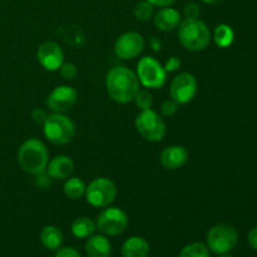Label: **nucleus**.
Returning a JSON list of instances; mask_svg holds the SVG:
<instances>
[{
  "instance_id": "obj_1",
  "label": "nucleus",
  "mask_w": 257,
  "mask_h": 257,
  "mask_svg": "<svg viewBox=\"0 0 257 257\" xmlns=\"http://www.w3.org/2000/svg\"><path fill=\"white\" fill-rule=\"evenodd\" d=\"M140 80L132 69L117 65L108 70L105 75V89L110 99L125 104L133 102L140 88Z\"/></svg>"
},
{
  "instance_id": "obj_2",
  "label": "nucleus",
  "mask_w": 257,
  "mask_h": 257,
  "mask_svg": "<svg viewBox=\"0 0 257 257\" xmlns=\"http://www.w3.org/2000/svg\"><path fill=\"white\" fill-rule=\"evenodd\" d=\"M49 162V152L42 141L29 138L24 141L18 151V163L24 172L29 175H39L45 172Z\"/></svg>"
},
{
  "instance_id": "obj_3",
  "label": "nucleus",
  "mask_w": 257,
  "mask_h": 257,
  "mask_svg": "<svg viewBox=\"0 0 257 257\" xmlns=\"http://www.w3.org/2000/svg\"><path fill=\"white\" fill-rule=\"evenodd\" d=\"M178 40L187 50L201 52L206 49L211 42L210 28L198 18H185L178 25Z\"/></svg>"
},
{
  "instance_id": "obj_4",
  "label": "nucleus",
  "mask_w": 257,
  "mask_h": 257,
  "mask_svg": "<svg viewBox=\"0 0 257 257\" xmlns=\"http://www.w3.org/2000/svg\"><path fill=\"white\" fill-rule=\"evenodd\" d=\"M43 133L53 145L64 146L74 138L75 127L73 120L63 113H52L43 123Z\"/></svg>"
},
{
  "instance_id": "obj_5",
  "label": "nucleus",
  "mask_w": 257,
  "mask_h": 257,
  "mask_svg": "<svg viewBox=\"0 0 257 257\" xmlns=\"http://www.w3.org/2000/svg\"><path fill=\"white\" fill-rule=\"evenodd\" d=\"M135 125L141 137L148 142H160L166 136V123L156 110H141L135 119Z\"/></svg>"
},
{
  "instance_id": "obj_6",
  "label": "nucleus",
  "mask_w": 257,
  "mask_h": 257,
  "mask_svg": "<svg viewBox=\"0 0 257 257\" xmlns=\"http://www.w3.org/2000/svg\"><path fill=\"white\" fill-rule=\"evenodd\" d=\"M137 74L140 84L150 89L162 88L167 80V72L155 57L146 55L137 63Z\"/></svg>"
},
{
  "instance_id": "obj_7",
  "label": "nucleus",
  "mask_w": 257,
  "mask_h": 257,
  "mask_svg": "<svg viewBox=\"0 0 257 257\" xmlns=\"http://www.w3.org/2000/svg\"><path fill=\"white\" fill-rule=\"evenodd\" d=\"M238 240L237 230L230 223H218L213 226L206 236L208 250L216 255H225L236 246Z\"/></svg>"
},
{
  "instance_id": "obj_8",
  "label": "nucleus",
  "mask_w": 257,
  "mask_h": 257,
  "mask_svg": "<svg viewBox=\"0 0 257 257\" xmlns=\"http://www.w3.org/2000/svg\"><path fill=\"white\" fill-rule=\"evenodd\" d=\"M84 196L90 206L95 208H104L114 202L117 187L109 178L98 177L87 186Z\"/></svg>"
},
{
  "instance_id": "obj_9",
  "label": "nucleus",
  "mask_w": 257,
  "mask_h": 257,
  "mask_svg": "<svg viewBox=\"0 0 257 257\" xmlns=\"http://www.w3.org/2000/svg\"><path fill=\"white\" fill-rule=\"evenodd\" d=\"M130 223L128 215L118 207H104L95 220L97 230L104 236H117L124 232Z\"/></svg>"
},
{
  "instance_id": "obj_10",
  "label": "nucleus",
  "mask_w": 257,
  "mask_h": 257,
  "mask_svg": "<svg viewBox=\"0 0 257 257\" xmlns=\"http://www.w3.org/2000/svg\"><path fill=\"white\" fill-rule=\"evenodd\" d=\"M197 80L195 75L188 72L180 73L173 78L170 85L171 99L175 100L178 105L187 104L197 94Z\"/></svg>"
},
{
  "instance_id": "obj_11",
  "label": "nucleus",
  "mask_w": 257,
  "mask_h": 257,
  "mask_svg": "<svg viewBox=\"0 0 257 257\" xmlns=\"http://www.w3.org/2000/svg\"><path fill=\"white\" fill-rule=\"evenodd\" d=\"M146 42L137 32H125L114 43V53L120 59H135L145 50Z\"/></svg>"
},
{
  "instance_id": "obj_12",
  "label": "nucleus",
  "mask_w": 257,
  "mask_h": 257,
  "mask_svg": "<svg viewBox=\"0 0 257 257\" xmlns=\"http://www.w3.org/2000/svg\"><path fill=\"white\" fill-rule=\"evenodd\" d=\"M78 93L70 85H58L45 99L48 109L52 113H64L77 103Z\"/></svg>"
},
{
  "instance_id": "obj_13",
  "label": "nucleus",
  "mask_w": 257,
  "mask_h": 257,
  "mask_svg": "<svg viewBox=\"0 0 257 257\" xmlns=\"http://www.w3.org/2000/svg\"><path fill=\"white\" fill-rule=\"evenodd\" d=\"M37 59L48 72H55L64 63V53L58 43L47 40L38 48Z\"/></svg>"
},
{
  "instance_id": "obj_14",
  "label": "nucleus",
  "mask_w": 257,
  "mask_h": 257,
  "mask_svg": "<svg viewBox=\"0 0 257 257\" xmlns=\"http://www.w3.org/2000/svg\"><path fill=\"white\" fill-rule=\"evenodd\" d=\"M187 161L188 151L183 146L178 145L168 146L161 152L160 156V162L162 167L170 171L180 170L187 163Z\"/></svg>"
},
{
  "instance_id": "obj_15",
  "label": "nucleus",
  "mask_w": 257,
  "mask_h": 257,
  "mask_svg": "<svg viewBox=\"0 0 257 257\" xmlns=\"http://www.w3.org/2000/svg\"><path fill=\"white\" fill-rule=\"evenodd\" d=\"M74 171V162L69 156L59 155L48 162L45 172L52 180H67Z\"/></svg>"
},
{
  "instance_id": "obj_16",
  "label": "nucleus",
  "mask_w": 257,
  "mask_h": 257,
  "mask_svg": "<svg viewBox=\"0 0 257 257\" xmlns=\"http://www.w3.org/2000/svg\"><path fill=\"white\" fill-rule=\"evenodd\" d=\"M182 22L181 13L175 8H161L153 15V24L161 32H172Z\"/></svg>"
},
{
  "instance_id": "obj_17",
  "label": "nucleus",
  "mask_w": 257,
  "mask_h": 257,
  "mask_svg": "<svg viewBox=\"0 0 257 257\" xmlns=\"http://www.w3.org/2000/svg\"><path fill=\"white\" fill-rule=\"evenodd\" d=\"M85 252L88 257H109L112 246L104 235H92L85 243Z\"/></svg>"
},
{
  "instance_id": "obj_18",
  "label": "nucleus",
  "mask_w": 257,
  "mask_h": 257,
  "mask_svg": "<svg viewBox=\"0 0 257 257\" xmlns=\"http://www.w3.org/2000/svg\"><path fill=\"white\" fill-rule=\"evenodd\" d=\"M150 253V243L141 236H132L124 241L122 246L123 257H147Z\"/></svg>"
},
{
  "instance_id": "obj_19",
  "label": "nucleus",
  "mask_w": 257,
  "mask_h": 257,
  "mask_svg": "<svg viewBox=\"0 0 257 257\" xmlns=\"http://www.w3.org/2000/svg\"><path fill=\"white\" fill-rule=\"evenodd\" d=\"M63 240V232L60 231V228H58L57 226H45L44 228L40 232V241H42L43 246L48 250H58L62 246Z\"/></svg>"
},
{
  "instance_id": "obj_20",
  "label": "nucleus",
  "mask_w": 257,
  "mask_h": 257,
  "mask_svg": "<svg viewBox=\"0 0 257 257\" xmlns=\"http://www.w3.org/2000/svg\"><path fill=\"white\" fill-rule=\"evenodd\" d=\"M72 233L77 238H88L95 232L97 225L89 217H78L72 223Z\"/></svg>"
},
{
  "instance_id": "obj_21",
  "label": "nucleus",
  "mask_w": 257,
  "mask_h": 257,
  "mask_svg": "<svg viewBox=\"0 0 257 257\" xmlns=\"http://www.w3.org/2000/svg\"><path fill=\"white\" fill-rule=\"evenodd\" d=\"M85 188L87 185L82 178L68 177L63 185V192L70 200H79L85 195Z\"/></svg>"
},
{
  "instance_id": "obj_22",
  "label": "nucleus",
  "mask_w": 257,
  "mask_h": 257,
  "mask_svg": "<svg viewBox=\"0 0 257 257\" xmlns=\"http://www.w3.org/2000/svg\"><path fill=\"white\" fill-rule=\"evenodd\" d=\"M235 39V33L228 24H220L213 32V40L220 48H228Z\"/></svg>"
},
{
  "instance_id": "obj_23",
  "label": "nucleus",
  "mask_w": 257,
  "mask_h": 257,
  "mask_svg": "<svg viewBox=\"0 0 257 257\" xmlns=\"http://www.w3.org/2000/svg\"><path fill=\"white\" fill-rule=\"evenodd\" d=\"M180 257H210V250L202 242H192L181 250Z\"/></svg>"
},
{
  "instance_id": "obj_24",
  "label": "nucleus",
  "mask_w": 257,
  "mask_h": 257,
  "mask_svg": "<svg viewBox=\"0 0 257 257\" xmlns=\"http://www.w3.org/2000/svg\"><path fill=\"white\" fill-rule=\"evenodd\" d=\"M133 15L140 22H147L155 15V7L147 0H142L136 4L135 9H133Z\"/></svg>"
},
{
  "instance_id": "obj_25",
  "label": "nucleus",
  "mask_w": 257,
  "mask_h": 257,
  "mask_svg": "<svg viewBox=\"0 0 257 257\" xmlns=\"http://www.w3.org/2000/svg\"><path fill=\"white\" fill-rule=\"evenodd\" d=\"M133 102L136 103V105L141 110L151 109L153 105V95L147 89H140L137 92V94H136Z\"/></svg>"
},
{
  "instance_id": "obj_26",
  "label": "nucleus",
  "mask_w": 257,
  "mask_h": 257,
  "mask_svg": "<svg viewBox=\"0 0 257 257\" xmlns=\"http://www.w3.org/2000/svg\"><path fill=\"white\" fill-rule=\"evenodd\" d=\"M59 73L62 75L63 79L65 80H73L75 79V77L78 75V68L77 65L73 64V63H63L59 68Z\"/></svg>"
},
{
  "instance_id": "obj_27",
  "label": "nucleus",
  "mask_w": 257,
  "mask_h": 257,
  "mask_svg": "<svg viewBox=\"0 0 257 257\" xmlns=\"http://www.w3.org/2000/svg\"><path fill=\"white\" fill-rule=\"evenodd\" d=\"M178 110V104L175 102V100H165L161 105V112L165 117H173V115L177 113Z\"/></svg>"
},
{
  "instance_id": "obj_28",
  "label": "nucleus",
  "mask_w": 257,
  "mask_h": 257,
  "mask_svg": "<svg viewBox=\"0 0 257 257\" xmlns=\"http://www.w3.org/2000/svg\"><path fill=\"white\" fill-rule=\"evenodd\" d=\"M201 13V8L197 3H188V4L185 5L183 8V14H185V18H188V19H196L198 18Z\"/></svg>"
},
{
  "instance_id": "obj_29",
  "label": "nucleus",
  "mask_w": 257,
  "mask_h": 257,
  "mask_svg": "<svg viewBox=\"0 0 257 257\" xmlns=\"http://www.w3.org/2000/svg\"><path fill=\"white\" fill-rule=\"evenodd\" d=\"M181 64H182V60H181V58L171 57L166 60L163 68H165V70L167 73H173V72H177V70L180 69Z\"/></svg>"
},
{
  "instance_id": "obj_30",
  "label": "nucleus",
  "mask_w": 257,
  "mask_h": 257,
  "mask_svg": "<svg viewBox=\"0 0 257 257\" xmlns=\"http://www.w3.org/2000/svg\"><path fill=\"white\" fill-rule=\"evenodd\" d=\"M48 117V112L43 108H35L32 112V119L33 122L37 123V124H43L45 122Z\"/></svg>"
},
{
  "instance_id": "obj_31",
  "label": "nucleus",
  "mask_w": 257,
  "mask_h": 257,
  "mask_svg": "<svg viewBox=\"0 0 257 257\" xmlns=\"http://www.w3.org/2000/svg\"><path fill=\"white\" fill-rule=\"evenodd\" d=\"M54 257H82L75 248L73 247H63L58 248L57 253Z\"/></svg>"
},
{
  "instance_id": "obj_32",
  "label": "nucleus",
  "mask_w": 257,
  "mask_h": 257,
  "mask_svg": "<svg viewBox=\"0 0 257 257\" xmlns=\"http://www.w3.org/2000/svg\"><path fill=\"white\" fill-rule=\"evenodd\" d=\"M50 180H52V178L48 176L47 172H42L39 173V175H35V183H37L40 188H45L47 186H49Z\"/></svg>"
},
{
  "instance_id": "obj_33",
  "label": "nucleus",
  "mask_w": 257,
  "mask_h": 257,
  "mask_svg": "<svg viewBox=\"0 0 257 257\" xmlns=\"http://www.w3.org/2000/svg\"><path fill=\"white\" fill-rule=\"evenodd\" d=\"M247 241H248V245H250V247L257 251V227H253L252 230L248 232Z\"/></svg>"
},
{
  "instance_id": "obj_34",
  "label": "nucleus",
  "mask_w": 257,
  "mask_h": 257,
  "mask_svg": "<svg viewBox=\"0 0 257 257\" xmlns=\"http://www.w3.org/2000/svg\"><path fill=\"white\" fill-rule=\"evenodd\" d=\"M147 2L151 3L153 7L167 8V7H172V5L176 3V0H147Z\"/></svg>"
},
{
  "instance_id": "obj_35",
  "label": "nucleus",
  "mask_w": 257,
  "mask_h": 257,
  "mask_svg": "<svg viewBox=\"0 0 257 257\" xmlns=\"http://www.w3.org/2000/svg\"><path fill=\"white\" fill-rule=\"evenodd\" d=\"M148 45L151 47V49L155 50V52H160L162 49V42L158 39L157 37H151L148 40Z\"/></svg>"
},
{
  "instance_id": "obj_36",
  "label": "nucleus",
  "mask_w": 257,
  "mask_h": 257,
  "mask_svg": "<svg viewBox=\"0 0 257 257\" xmlns=\"http://www.w3.org/2000/svg\"><path fill=\"white\" fill-rule=\"evenodd\" d=\"M201 2L206 3V4L213 5V4H218V3H221V2H222V0H201Z\"/></svg>"
},
{
  "instance_id": "obj_37",
  "label": "nucleus",
  "mask_w": 257,
  "mask_h": 257,
  "mask_svg": "<svg viewBox=\"0 0 257 257\" xmlns=\"http://www.w3.org/2000/svg\"><path fill=\"white\" fill-rule=\"evenodd\" d=\"M221 257H230V256H221Z\"/></svg>"
}]
</instances>
